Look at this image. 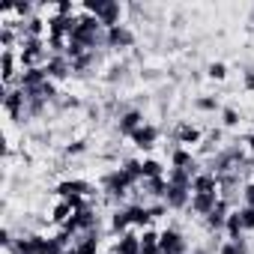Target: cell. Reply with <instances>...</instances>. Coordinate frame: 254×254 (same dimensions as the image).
Instances as JSON below:
<instances>
[{
  "label": "cell",
  "instance_id": "cell-1",
  "mask_svg": "<svg viewBox=\"0 0 254 254\" xmlns=\"http://www.w3.org/2000/svg\"><path fill=\"white\" fill-rule=\"evenodd\" d=\"M45 39H21V66L33 69L45 60Z\"/></svg>",
  "mask_w": 254,
  "mask_h": 254
},
{
  "label": "cell",
  "instance_id": "cell-2",
  "mask_svg": "<svg viewBox=\"0 0 254 254\" xmlns=\"http://www.w3.org/2000/svg\"><path fill=\"white\" fill-rule=\"evenodd\" d=\"M3 105H6V111H9L12 120H21L27 114V93L21 87L18 90H6L3 93Z\"/></svg>",
  "mask_w": 254,
  "mask_h": 254
},
{
  "label": "cell",
  "instance_id": "cell-3",
  "mask_svg": "<svg viewBox=\"0 0 254 254\" xmlns=\"http://www.w3.org/2000/svg\"><path fill=\"white\" fill-rule=\"evenodd\" d=\"M102 186H105V191L111 194V197H123L126 194V189L129 186H135L129 177H126V171L120 168V171H114V174H108L105 180H102Z\"/></svg>",
  "mask_w": 254,
  "mask_h": 254
},
{
  "label": "cell",
  "instance_id": "cell-4",
  "mask_svg": "<svg viewBox=\"0 0 254 254\" xmlns=\"http://www.w3.org/2000/svg\"><path fill=\"white\" fill-rule=\"evenodd\" d=\"M159 248H162V254H186V239L168 227L159 233Z\"/></svg>",
  "mask_w": 254,
  "mask_h": 254
},
{
  "label": "cell",
  "instance_id": "cell-5",
  "mask_svg": "<svg viewBox=\"0 0 254 254\" xmlns=\"http://www.w3.org/2000/svg\"><path fill=\"white\" fill-rule=\"evenodd\" d=\"M75 24H78V15H72V18H66V15H51V18H48V36H63V39H69L72 30H75Z\"/></svg>",
  "mask_w": 254,
  "mask_h": 254
},
{
  "label": "cell",
  "instance_id": "cell-6",
  "mask_svg": "<svg viewBox=\"0 0 254 254\" xmlns=\"http://www.w3.org/2000/svg\"><path fill=\"white\" fill-rule=\"evenodd\" d=\"M105 42H108V48H129L135 42V36H132V30L126 24H117V27H111L105 33Z\"/></svg>",
  "mask_w": 254,
  "mask_h": 254
},
{
  "label": "cell",
  "instance_id": "cell-7",
  "mask_svg": "<svg viewBox=\"0 0 254 254\" xmlns=\"http://www.w3.org/2000/svg\"><path fill=\"white\" fill-rule=\"evenodd\" d=\"M69 72H72V63H69V57H66V54H54V57H48V60H45V75H48V78L60 81V78H66Z\"/></svg>",
  "mask_w": 254,
  "mask_h": 254
},
{
  "label": "cell",
  "instance_id": "cell-8",
  "mask_svg": "<svg viewBox=\"0 0 254 254\" xmlns=\"http://www.w3.org/2000/svg\"><path fill=\"white\" fill-rule=\"evenodd\" d=\"M45 81H51V78L45 75V66H33V69H24V72H21V78H18L21 90H39Z\"/></svg>",
  "mask_w": 254,
  "mask_h": 254
},
{
  "label": "cell",
  "instance_id": "cell-9",
  "mask_svg": "<svg viewBox=\"0 0 254 254\" xmlns=\"http://www.w3.org/2000/svg\"><path fill=\"white\" fill-rule=\"evenodd\" d=\"M57 194H60L63 200H75V197L90 194V186H87L84 180H63V183L57 186Z\"/></svg>",
  "mask_w": 254,
  "mask_h": 254
},
{
  "label": "cell",
  "instance_id": "cell-10",
  "mask_svg": "<svg viewBox=\"0 0 254 254\" xmlns=\"http://www.w3.org/2000/svg\"><path fill=\"white\" fill-rule=\"evenodd\" d=\"M218 186H221V180L215 174H197L191 180V191L194 194H218Z\"/></svg>",
  "mask_w": 254,
  "mask_h": 254
},
{
  "label": "cell",
  "instance_id": "cell-11",
  "mask_svg": "<svg viewBox=\"0 0 254 254\" xmlns=\"http://www.w3.org/2000/svg\"><path fill=\"white\" fill-rule=\"evenodd\" d=\"M156 138H159V129H156V126H141L138 132H132V141H135V147H141V150L156 147Z\"/></svg>",
  "mask_w": 254,
  "mask_h": 254
},
{
  "label": "cell",
  "instance_id": "cell-12",
  "mask_svg": "<svg viewBox=\"0 0 254 254\" xmlns=\"http://www.w3.org/2000/svg\"><path fill=\"white\" fill-rule=\"evenodd\" d=\"M144 126V117H141V111H126L123 117H120V135H132V132H138Z\"/></svg>",
  "mask_w": 254,
  "mask_h": 254
},
{
  "label": "cell",
  "instance_id": "cell-13",
  "mask_svg": "<svg viewBox=\"0 0 254 254\" xmlns=\"http://www.w3.org/2000/svg\"><path fill=\"white\" fill-rule=\"evenodd\" d=\"M165 203H168L171 209H183V206H189V189H180V186H168Z\"/></svg>",
  "mask_w": 254,
  "mask_h": 254
},
{
  "label": "cell",
  "instance_id": "cell-14",
  "mask_svg": "<svg viewBox=\"0 0 254 254\" xmlns=\"http://www.w3.org/2000/svg\"><path fill=\"white\" fill-rule=\"evenodd\" d=\"M218 200H221L218 194H194V197H191V209L200 212V215H209V212L218 206Z\"/></svg>",
  "mask_w": 254,
  "mask_h": 254
},
{
  "label": "cell",
  "instance_id": "cell-15",
  "mask_svg": "<svg viewBox=\"0 0 254 254\" xmlns=\"http://www.w3.org/2000/svg\"><path fill=\"white\" fill-rule=\"evenodd\" d=\"M120 15H123V6H120V3H114V0H108V6H105V12L99 15V21H102V27H105V30H111V27H117V24H120Z\"/></svg>",
  "mask_w": 254,
  "mask_h": 254
},
{
  "label": "cell",
  "instance_id": "cell-16",
  "mask_svg": "<svg viewBox=\"0 0 254 254\" xmlns=\"http://www.w3.org/2000/svg\"><path fill=\"white\" fill-rule=\"evenodd\" d=\"M117 254H141V236L123 233L120 242H117Z\"/></svg>",
  "mask_w": 254,
  "mask_h": 254
},
{
  "label": "cell",
  "instance_id": "cell-17",
  "mask_svg": "<svg viewBox=\"0 0 254 254\" xmlns=\"http://www.w3.org/2000/svg\"><path fill=\"white\" fill-rule=\"evenodd\" d=\"M227 215H230V212H227V203H224V200H218V206L206 215V227H209V230L224 227V224H227Z\"/></svg>",
  "mask_w": 254,
  "mask_h": 254
},
{
  "label": "cell",
  "instance_id": "cell-18",
  "mask_svg": "<svg viewBox=\"0 0 254 254\" xmlns=\"http://www.w3.org/2000/svg\"><path fill=\"white\" fill-rule=\"evenodd\" d=\"M177 141L180 144H200V129H197V126H189V123H183L180 126V129H177Z\"/></svg>",
  "mask_w": 254,
  "mask_h": 254
},
{
  "label": "cell",
  "instance_id": "cell-19",
  "mask_svg": "<svg viewBox=\"0 0 254 254\" xmlns=\"http://www.w3.org/2000/svg\"><path fill=\"white\" fill-rule=\"evenodd\" d=\"M36 242V254H63L66 248L57 242V239H45V236H33Z\"/></svg>",
  "mask_w": 254,
  "mask_h": 254
},
{
  "label": "cell",
  "instance_id": "cell-20",
  "mask_svg": "<svg viewBox=\"0 0 254 254\" xmlns=\"http://www.w3.org/2000/svg\"><path fill=\"white\" fill-rule=\"evenodd\" d=\"M0 66H3V72H0V75H3V84L9 87L12 78H15V54L12 51H3V54H0Z\"/></svg>",
  "mask_w": 254,
  "mask_h": 254
},
{
  "label": "cell",
  "instance_id": "cell-21",
  "mask_svg": "<svg viewBox=\"0 0 254 254\" xmlns=\"http://www.w3.org/2000/svg\"><path fill=\"white\" fill-rule=\"evenodd\" d=\"M191 174L194 171H183V168H174L168 174V186H180V189H191Z\"/></svg>",
  "mask_w": 254,
  "mask_h": 254
},
{
  "label": "cell",
  "instance_id": "cell-22",
  "mask_svg": "<svg viewBox=\"0 0 254 254\" xmlns=\"http://www.w3.org/2000/svg\"><path fill=\"white\" fill-rule=\"evenodd\" d=\"M129 218H132V224H138V227H147L153 218H150V209L144 206V203H132L129 206Z\"/></svg>",
  "mask_w": 254,
  "mask_h": 254
},
{
  "label": "cell",
  "instance_id": "cell-23",
  "mask_svg": "<svg viewBox=\"0 0 254 254\" xmlns=\"http://www.w3.org/2000/svg\"><path fill=\"white\" fill-rule=\"evenodd\" d=\"M129 224H132L129 209H117V212L111 215V230H114V233H120V236L126 233V227H129Z\"/></svg>",
  "mask_w": 254,
  "mask_h": 254
},
{
  "label": "cell",
  "instance_id": "cell-24",
  "mask_svg": "<svg viewBox=\"0 0 254 254\" xmlns=\"http://www.w3.org/2000/svg\"><path fill=\"white\" fill-rule=\"evenodd\" d=\"M72 215H75V206H72L69 200H60V203L54 206V212H51V221H57V224H66Z\"/></svg>",
  "mask_w": 254,
  "mask_h": 254
},
{
  "label": "cell",
  "instance_id": "cell-25",
  "mask_svg": "<svg viewBox=\"0 0 254 254\" xmlns=\"http://www.w3.org/2000/svg\"><path fill=\"white\" fill-rule=\"evenodd\" d=\"M224 227H227V236H230V242H236V239H242V230H245V227H242V218H239V209L227 215V224H224Z\"/></svg>",
  "mask_w": 254,
  "mask_h": 254
},
{
  "label": "cell",
  "instance_id": "cell-26",
  "mask_svg": "<svg viewBox=\"0 0 254 254\" xmlns=\"http://www.w3.org/2000/svg\"><path fill=\"white\" fill-rule=\"evenodd\" d=\"M75 248H78L81 254H96V251H99V233H96V230H93V233H84Z\"/></svg>",
  "mask_w": 254,
  "mask_h": 254
},
{
  "label": "cell",
  "instance_id": "cell-27",
  "mask_svg": "<svg viewBox=\"0 0 254 254\" xmlns=\"http://www.w3.org/2000/svg\"><path fill=\"white\" fill-rule=\"evenodd\" d=\"M9 251H12V254H36V242H33V236H21V239L12 242Z\"/></svg>",
  "mask_w": 254,
  "mask_h": 254
},
{
  "label": "cell",
  "instance_id": "cell-28",
  "mask_svg": "<svg viewBox=\"0 0 254 254\" xmlns=\"http://www.w3.org/2000/svg\"><path fill=\"white\" fill-rule=\"evenodd\" d=\"M171 162H174V168H183V171H191V168H194V165H191V153L183 150V147L174 150V159H171Z\"/></svg>",
  "mask_w": 254,
  "mask_h": 254
},
{
  "label": "cell",
  "instance_id": "cell-29",
  "mask_svg": "<svg viewBox=\"0 0 254 254\" xmlns=\"http://www.w3.org/2000/svg\"><path fill=\"white\" fill-rule=\"evenodd\" d=\"M141 174H144V180H159L162 177V165L156 159H147V162H141Z\"/></svg>",
  "mask_w": 254,
  "mask_h": 254
},
{
  "label": "cell",
  "instance_id": "cell-30",
  "mask_svg": "<svg viewBox=\"0 0 254 254\" xmlns=\"http://www.w3.org/2000/svg\"><path fill=\"white\" fill-rule=\"evenodd\" d=\"M218 254H248V245H245V239H236V242H224V245L218 248Z\"/></svg>",
  "mask_w": 254,
  "mask_h": 254
},
{
  "label": "cell",
  "instance_id": "cell-31",
  "mask_svg": "<svg viewBox=\"0 0 254 254\" xmlns=\"http://www.w3.org/2000/svg\"><path fill=\"white\" fill-rule=\"evenodd\" d=\"M123 171H126V177H129L132 183H138V180L144 177V174H141V162H138V159H129V162L123 165Z\"/></svg>",
  "mask_w": 254,
  "mask_h": 254
},
{
  "label": "cell",
  "instance_id": "cell-32",
  "mask_svg": "<svg viewBox=\"0 0 254 254\" xmlns=\"http://www.w3.org/2000/svg\"><path fill=\"white\" fill-rule=\"evenodd\" d=\"M147 191H150L153 197H165V194H168V183H165L162 177H159V180H150V183H147Z\"/></svg>",
  "mask_w": 254,
  "mask_h": 254
},
{
  "label": "cell",
  "instance_id": "cell-33",
  "mask_svg": "<svg viewBox=\"0 0 254 254\" xmlns=\"http://www.w3.org/2000/svg\"><path fill=\"white\" fill-rule=\"evenodd\" d=\"M221 123L227 126V129L239 126V111H236V108H224V111H221Z\"/></svg>",
  "mask_w": 254,
  "mask_h": 254
},
{
  "label": "cell",
  "instance_id": "cell-34",
  "mask_svg": "<svg viewBox=\"0 0 254 254\" xmlns=\"http://www.w3.org/2000/svg\"><path fill=\"white\" fill-rule=\"evenodd\" d=\"M206 75H209L212 81H224V78H227V66H224V63H209Z\"/></svg>",
  "mask_w": 254,
  "mask_h": 254
},
{
  "label": "cell",
  "instance_id": "cell-35",
  "mask_svg": "<svg viewBox=\"0 0 254 254\" xmlns=\"http://www.w3.org/2000/svg\"><path fill=\"white\" fill-rule=\"evenodd\" d=\"M239 218H242V227L245 230H254V206H242L239 209Z\"/></svg>",
  "mask_w": 254,
  "mask_h": 254
},
{
  "label": "cell",
  "instance_id": "cell-36",
  "mask_svg": "<svg viewBox=\"0 0 254 254\" xmlns=\"http://www.w3.org/2000/svg\"><path fill=\"white\" fill-rule=\"evenodd\" d=\"M90 63H93V54L87 51L84 57H78V60H72V72H84V69H87Z\"/></svg>",
  "mask_w": 254,
  "mask_h": 254
},
{
  "label": "cell",
  "instance_id": "cell-37",
  "mask_svg": "<svg viewBox=\"0 0 254 254\" xmlns=\"http://www.w3.org/2000/svg\"><path fill=\"white\" fill-rule=\"evenodd\" d=\"M197 108H200V111H215V108H218V99H215V96H200V99H197Z\"/></svg>",
  "mask_w": 254,
  "mask_h": 254
},
{
  "label": "cell",
  "instance_id": "cell-38",
  "mask_svg": "<svg viewBox=\"0 0 254 254\" xmlns=\"http://www.w3.org/2000/svg\"><path fill=\"white\" fill-rule=\"evenodd\" d=\"M54 9H57V15H66V18H72V15H75V3H69V0H60Z\"/></svg>",
  "mask_w": 254,
  "mask_h": 254
},
{
  "label": "cell",
  "instance_id": "cell-39",
  "mask_svg": "<svg viewBox=\"0 0 254 254\" xmlns=\"http://www.w3.org/2000/svg\"><path fill=\"white\" fill-rule=\"evenodd\" d=\"M150 245H159V233L156 230H144V236H141V248H150Z\"/></svg>",
  "mask_w": 254,
  "mask_h": 254
},
{
  "label": "cell",
  "instance_id": "cell-40",
  "mask_svg": "<svg viewBox=\"0 0 254 254\" xmlns=\"http://www.w3.org/2000/svg\"><path fill=\"white\" fill-rule=\"evenodd\" d=\"M87 147H84V141H75V144H69L66 147V156H78V153H84Z\"/></svg>",
  "mask_w": 254,
  "mask_h": 254
},
{
  "label": "cell",
  "instance_id": "cell-41",
  "mask_svg": "<svg viewBox=\"0 0 254 254\" xmlns=\"http://www.w3.org/2000/svg\"><path fill=\"white\" fill-rule=\"evenodd\" d=\"M147 209H150V218H162L165 209H168V203H156V206H147Z\"/></svg>",
  "mask_w": 254,
  "mask_h": 254
},
{
  "label": "cell",
  "instance_id": "cell-42",
  "mask_svg": "<svg viewBox=\"0 0 254 254\" xmlns=\"http://www.w3.org/2000/svg\"><path fill=\"white\" fill-rule=\"evenodd\" d=\"M242 194H245L248 206H254V183H251V186H245V191H242Z\"/></svg>",
  "mask_w": 254,
  "mask_h": 254
},
{
  "label": "cell",
  "instance_id": "cell-43",
  "mask_svg": "<svg viewBox=\"0 0 254 254\" xmlns=\"http://www.w3.org/2000/svg\"><path fill=\"white\" fill-rule=\"evenodd\" d=\"M245 87H248V90H254V69H248V72H245Z\"/></svg>",
  "mask_w": 254,
  "mask_h": 254
},
{
  "label": "cell",
  "instance_id": "cell-44",
  "mask_svg": "<svg viewBox=\"0 0 254 254\" xmlns=\"http://www.w3.org/2000/svg\"><path fill=\"white\" fill-rule=\"evenodd\" d=\"M141 254H162V248L159 245H150V248H141Z\"/></svg>",
  "mask_w": 254,
  "mask_h": 254
},
{
  "label": "cell",
  "instance_id": "cell-45",
  "mask_svg": "<svg viewBox=\"0 0 254 254\" xmlns=\"http://www.w3.org/2000/svg\"><path fill=\"white\" fill-rule=\"evenodd\" d=\"M245 144H248V150L254 153V135H248V138H245Z\"/></svg>",
  "mask_w": 254,
  "mask_h": 254
},
{
  "label": "cell",
  "instance_id": "cell-46",
  "mask_svg": "<svg viewBox=\"0 0 254 254\" xmlns=\"http://www.w3.org/2000/svg\"><path fill=\"white\" fill-rule=\"evenodd\" d=\"M63 254H81V251H78V248H66Z\"/></svg>",
  "mask_w": 254,
  "mask_h": 254
},
{
  "label": "cell",
  "instance_id": "cell-47",
  "mask_svg": "<svg viewBox=\"0 0 254 254\" xmlns=\"http://www.w3.org/2000/svg\"><path fill=\"white\" fill-rule=\"evenodd\" d=\"M194 254H203V251H194Z\"/></svg>",
  "mask_w": 254,
  "mask_h": 254
},
{
  "label": "cell",
  "instance_id": "cell-48",
  "mask_svg": "<svg viewBox=\"0 0 254 254\" xmlns=\"http://www.w3.org/2000/svg\"><path fill=\"white\" fill-rule=\"evenodd\" d=\"M251 18H254V12H251Z\"/></svg>",
  "mask_w": 254,
  "mask_h": 254
}]
</instances>
